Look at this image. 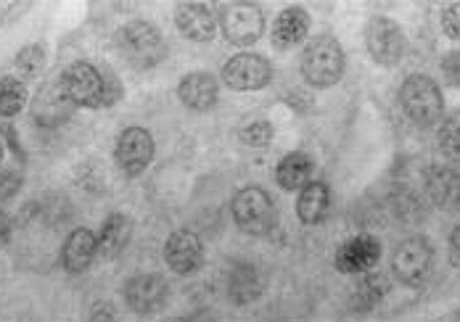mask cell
<instances>
[{
    "label": "cell",
    "instance_id": "1",
    "mask_svg": "<svg viewBox=\"0 0 460 322\" xmlns=\"http://www.w3.org/2000/svg\"><path fill=\"white\" fill-rule=\"evenodd\" d=\"M58 88L66 95L72 106H85V109H98V106H111L119 98V85L117 77L109 72H98L95 66L77 61L72 64L61 80Z\"/></svg>",
    "mask_w": 460,
    "mask_h": 322
},
{
    "label": "cell",
    "instance_id": "2",
    "mask_svg": "<svg viewBox=\"0 0 460 322\" xmlns=\"http://www.w3.org/2000/svg\"><path fill=\"white\" fill-rule=\"evenodd\" d=\"M114 46L125 56V61L133 69H154L167 56V46H164L162 32L154 24L140 22V19L128 22L125 27L117 30Z\"/></svg>",
    "mask_w": 460,
    "mask_h": 322
},
{
    "label": "cell",
    "instance_id": "3",
    "mask_svg": "<svg viewBox=\"0 0 460 322\" xmlns=\"http://www.w3.org/2000/svg\"><path fill=\"white\" fill-rule=\"evenodd\" d=\"M402 111L411 117L418 127H434L442 122L445 114V98L439 85L426 74H411L400 88Z\"/></svg>",
    "mask_w": 460,
    "mask_h": 322
},
{
    "label": "cell",
    "instance_id": "4",
    "mask_svg": "<svg viewBox=\"0 0 460 322\" xmlns=\"http://www.w3.org/2000/svg\"><path fill=\"white\" fill-rule=\"evenodd\" d=\"M344 64H347L344 48L339 46L333 38H328V35L315 38L310 46L305 48V53H302V74L318 91L333 88L341 80Z\"/></svg>",
    "mask_w": 460,
    "mask_h": 322
},
{
    "label": "cell",
    "instance_id": "5",
    "mask_svg": "<svg viewBox=\"0 0 460 322\" xmlns=\"http://www.w3.org/2000/svg\"><path fill=\"white\" fill-rule=\"evenodd\" d=\"M233 220L249 235H268L278 222L276 201L268 196V190L257 185L243 187L233 198Z\"/></svg>",
    "mask_w": 460,
    "mask_h": 322
},
{
    "label": "cell",
    "instance_id": "6",
    "mask_svg": "<svg viewBox=\"0 0 460 322\" xmlns=\"http://www.w3.org/2000/svg\"><path fill=\"white\" fill-rule=\"evenodd\" d=\"M434 270V248L426 238H408L394 248L392 273L402 285H423Z\"/></svg>",
    "mask_w": 460,
    "mask_h": 322
},
{
    "label": "cell",
    "instance_id": "7",
    "mask_svg": "<svg viewBox=\"0 0 460 322\" xmlns=\"http://www.w3.org/2000/svg\"><path fill=\"white\" fill-rule=\"evenodd\" d=\"M223 32L233 46H254L265 32V16L257 3L249 0H233L223 5L220 13Z\"/></svg>",
    "mask_w": 460,
    "mask_h": 322
},
{
    "label": "cell",
    "instance_id": "8",
    "mask_svg": "<svg viewBox=\"0 0 460 322\" xmlns=\"http://www.w3.org/2000/svg\"><path fill=\"white\" fill-rule=\"evenodd\" d=\"M366 46L370 58L381 66H397L405 56V32L386 16H373L366 27Z\"/></svg>",
    "mask_w": 460,
    "mask_h": 322
},
{
    "label": "cell",
    "instance_id": "9",
    "mask_svg": "<svg viewBox=\"0 0 460 322\" xmlns=\"http://www.w3.org/2000/svg\"><path fill=\"white\" fill-rule=\"evenodd\" d=\"M223 80L233 91H262L273 80V66L260 53H238L223 66Z\"/></svg>",
    "mask_w": 460,
    "mask_h": 322
},
{
    "label": "cell",
    "instance_id": "10",
    "mask_svg": "<svg viewBox=\"0 0 460 322\" xmlns=\"http://www.w3.org/2000/svg\"><path fill=\"white\" fill-rule=\"evenodd\" d=\"M381 259V243L376 235L370 232H360V235H352L349 240L341 243V248L336 251V270L344 273V275H363L370 273Z\"/></svg>",
    "mask_w": 460,
    "mask_h": 322
},
{
    "label": "cell",
    "instance_id": "11",
    "mask_svg": "<svg viewBox=\"0 0 460 322\" xmlns=\"http://www.w3.org/2000/svg\"><path fill=\"white\" fill-rule=\"evenodd\" d=\"M117 164L125 175L136 178L140 172H146V167L151 164L154 159V138L148 130L143 127H128L119 133L117 138Z\"/></svg>",
    "mask_w": 460,
    "mask_h": 322
},
{
    "label": "cell",
    "instance_id": "12",
    "mask_svg": "<svg viewBox=\"0 0 460 322\" xmlns=\"http://www.w3.org/2000/svg\"><path fill=\"white\" fill-rule=\"evenodd\" d=\"M167 296H170L167 280L162 275H154V273L136 275L133 280H128V285H125V301L138 315L159 312L167 304Z\"/></svg>",
    "mask_w": 460,
    "mask_h": 322
},
{
    "label": "cell",
    "instance_id": "13",
    "mask_svg": "<svg viewBox=\"0 0 460 322\" xmlns=\"http://www.w3.org/2000/svg\"><path fill=\"white\" fill-rule=\"evenodd\" d=\"M164 262L178 275H193L204 262L201 240L193 232L175 231L164 243Z\"/></svg>",
    "mask_w": 460,
    "mask_h": 322
},
{
    "label": "cell",
    "instance_id": "14",
    "mask_svg": "<svg viewBox=\"0 0 460 322\" xmlns=\"http://www.w3.org/2000/svg\"><path fill=\"white\" fill-rule=\"evenodd\" d=\"M426 193L431 204L442 212H458L460 209V170L456 167H429L426 170Z\"/></svg>",
    "mask_w": 460,
    "mask_h": 322
},
{
    "label": "cell",
    "instance_id": "15",
    "mask_svg": "<svg viewBox=\"0 0 460 322\" xmlns=\"http://www.w3.org/2000/svg\"><path fill=\"white\" fill-rule=\"evenodd\" d=\"M175 24L188 40H196V43L212 40L217 30V19L207 3H181L175 8Z\"/></svg>",
    "mask_w": 460,
    "mask_h": 322
},
{
    "label": "cell",
    "instance_id": "16",
    "mask_svg": "<svg viewBox=\"0 0 460 322\" xmlns=\"http://www.w3.org/2000/svg\"><path fill=\"white\" fill-rule=\"evenodd\" d=\"M95 254H98V238L88 228L72 231L69 238H66V243H64V251H61L64 270L72 273V275L85 273L93 265Z\"/></svg>",
    "mask_w": 460,
    "mask_h": 322
},
{
    "label": "cell",
    "instance_id": "17",
    "mask_svg": "<svg viewBox=\"0 0 460 322\" xmlns=\"http://www.w3.org/2000/svg\"><path fill=\"white\" fill-rule=\"evenodd\" d=\"M217 80L207 72H193L181 80V88H178V98L183 100L185 109H193V111H209L215 103H217Z\"/></svg>",
    "mask_w": 460,
    "mask_h": 322
},
{
    "label": "cell",
    "instance_id": "18",
    "mask_svg": "<svg viewBox=\"0 0 460 322\" xmlns=\"http://www.w3.org/2000/svg\"><path fill=\"white\" fill-rule=\"evenodd\" d=\"M310 32V16L305 8L299 5H288L278 13L276 27H273V46L278 50H288V48L299 46Z\"/></svg>",
    "mask_w": 460,
    "mask_h": 322
},
{
    "label": "cell",
    "instance_id": "19",
    "mask_svg": "<svg viewBox=\"0 0 460 322\" xmlns=\"http://www.w3.org/2000/svg\"><path fill=\"white\" fill-rule=\"evenodd\" d=\"M313 170H315L313 159L307 153H302V151H294V153L280 159L276 170V180L283 190H302V187L313 183Z\"/></svg>",
    "mask_w": 460,
    "mask_h": 322
},
{
    "label": "cell",
    "instance_id": "20",
    "mask_svg": "<svg viewBox=\"0 0 460 322\" xmlns=\"http://www.w3.org/2000/svg\"><path fill=\"white\" fill-rule=\"evenodd\" d=\"M262 277L252 265H235L228 275V299L233 304H252L262 293Z\"/></svg>",
    "mask_w": 460,
    "mask_h": 322
},
{
    "label": "cell",
    "instance_id": "21",
    "mask_svg": "<svg viewBox=\"0 0 460 322\" xmlns=\"http://www.w3.org/2000/svg\"><path fill=\"white\" fill-rule=\"evenodd\" d=\"M133 235V220L125 214H111L98 232V254H103V259H114Z\"/></svg>",
    "mask_w": 460,
    "mask_h": 322
},
{
    "label": "cell",
    "instance_id": "22",
    "mask_svg": "<svg viewBox=\"0 0 460 322\" xmlns=\"http://www.w3.org/2000/svg\"><path fill=\"white\" fill-rule=\"evenodd\" d=\"M328 204H331V193L325 183H310L307 187L299 190V201H296V214L305 225H321L328 214Z\"/></svg>",
    "mask_w": 460,
    "mask_h": 322
},
{
    "label": "cell",
    "instance_id": "23",
    "mask_svg": "<svg viewBox=\"0 0 460 322\" xmlns=\"http://www.w3.org/2000/svg\"><path fill=\"white\" fill-rule=\"evenodd\" d=\"M27 103V88L16 77H0V117H16Z\"/></svg>",
    "mask_w": 460,
    "mask_h": 322
},
{
    "label": "cell",
    "instance_id": "24",
    "mask_svg": "<svg viewBox=\"0 0 460 322\" xmlns=\"http://www.w3.org/2000/svg\"><path fill=\"white\" fill-rule=\"evenodd\" d=\"M16 72H19V80L22 83H30V80H38L43 66H46V48L43 46H27L16 53V61H13Z\"/></svg>",
    "mask_w": 460,
    "mask_h": 322
},
{
    "label": "cell",
    "instance_id": "25",
    "mask_svg": "<svg viewBox=\"0 0 460 322\" xmlns=\"http://www.w3.org/2000/svg\"><path fill=\"white\" fill-rule=\"evenodd\" d=\"M437 145H439V153L447 156L450 161H460V111L447 117L439 130H437Z\"/></svg>",
    "mask_w": 460,
    "mask_h": 322
},
{
    "label": "cell",
    "instance_id": "26",
    "mask_svg": "<svg viewBox=\"0 0 460 322\" xmlns=\"http://www.w3.org/2000/svg\"><path fill=\"white\" fill-rule=\"evenodd\" d=\"M386 288L389 285H386L384 275H366L360 280V285L355 288V307L360 312H368V309H373L384 299Z\"/></svg>",
    "mask_w": 460,
    "mask_h": 322
},
{
    "label": "cell",
    "instance_id": "27",
    "mask_svg": "<svg viewBox=\"0 0 460 322\" xmlns=\"http://www.w3.org/2000/svg\"><path fill=\"white\" fill-rule=\"evenodd\" d=\"M241 140L252 148H265L273 140V125L268 119H257L241 130Z\"/></svg>",
    "mask_w": 460,
    "mask_h": 322
},
{
    "label": "cell",
    "instance_id": "28",
    "mask_svg": "<svg viewBox=\"0 0 460 322\" xmlns=\"http://www.w3.org/2000/svg\"><path fill=\"white\" fill-rule=\"evenodd\" d=\"M439 22H442V30H445L447 38L460 40V3H447L442 8V19Z\"/></svg>",
    "mask_w": 460,
    "mask_h": 322
},
{
    "label": "cell",
    "instance_id": "29",
    "mask_svg": "<svg viewBox=\"0 0 460 322\" xmlns=\"http://www.w3.org/2000/svg\"><path fill=\"white\" fill-rule=\"evenodd\" d=\"M22 185H24V175H22V170H5V172L0 175V201L13 198V196L22 190Z\"/></svg>",
    "mask_w": 460,
    "mask_h": 322
},
{
    "label": "cell",
    "instance_id": "30",
    "mask_svg": "<svg viewBox=\"0 0 460 322\" xmlns=\"http://www.w3.org/2000/svg\"><path fill=\"white\" fill-rule=\"evenodd\" d=\"M439 69H442V77H445V83H450V85H460V53H447L445 58H442V64H439Z\"/></svg>",
    "mask_w": 460,
    "mask_h": 322
},
{
    "label": "cell",
    "instance_id": "31",
    "mask_svg": "<svg viewBox=\"0 0 460 322\" xmlns=\"http://www.w3.org/2000/svg\"><path fill=\"white\" fill-rule=\"evenodd\" d=\"M11 231H13V222L5 212H0V248L11 240Z\"/></svg>",
    "mask_w": 460,
    "mask_h": 322
},
{
    "label": "cell",
    "instance_id": "32",
    "mask_svg": "<svg viewBox=\"0 0 460 322\" xmlns=\"http://www.w3.org/2000/svg\"><path fill=\"white\" fill-rule=\"evenodd\" d=\"M450 246H453V251L460 257V222L456 225V231H453V235H450Z\"/></svg>",
    "mask_w": 460,
    "mask_h": 322
},
{
    "label": "cell",
    "instance_id": "33",
    "mask_svg": "<svg viewBox=\"0 0 460 322\" xmlns=\"http://www.w3.org/2000/svg\"><path fill=\"white\" fill-rule=\"evenodd\" d=\"M162 322H188V320H183V318H167V320H162Z\"/></svg>",
    "mask_w": 460,
    "mask_h": 322
},
{
    "label": "cell",
    "instance_id": "34",
    "mask_svg": "<svg viewBox=\"0 0 460 322\" xmlns=\"http://www.w3.org/2000/svg\"><path fill=\"white\" fill-rule=\"evenodd\" d=\"M0 159H3V140H0Z\"/></svg>",
    "mask_w": 460,
    "mask_h": 322
}]
</instances>
